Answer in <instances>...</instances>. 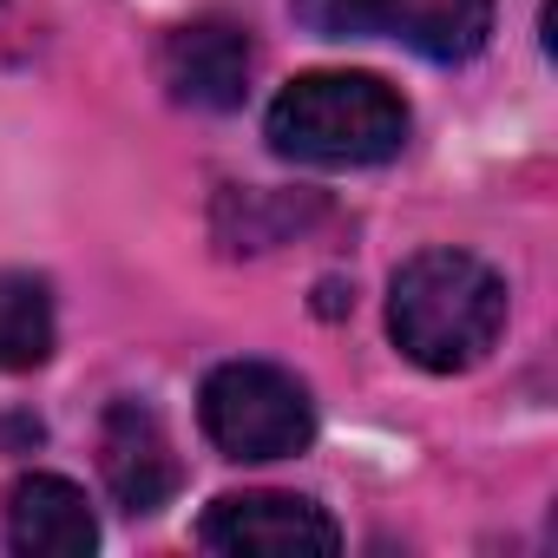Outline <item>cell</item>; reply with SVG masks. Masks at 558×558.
Wrapping results in <instances>:
<instances>
[{"label":"cell","mask_w":558,"mask_h":558,"mask_svg":"<svg viewBox=\"0 0 558 558\" xmlns=\"http://www.w3.org/2000/svg\"><path fill=\"white\" fill-rule=\"evenodd\" d=\"M250 66H256L250 27L230 14H197V21L171 27L158 47L165 93L178 106H197V112H236L250 99Z\"/></svg>","instance_id":"6"},{"label":"cell","mask_w":558,"mask_h":558,"mask_svg":"<svg viewBox=\"0 0 558 558\" xmlns=\"http://www.w3.org/2000/svg\"><path fill=\"white\" fill-rule=\"evenodd\" d=\"M53 355V290L47 276L0 269V375H34Z\"/></svg>","instance_id":"9"},{"label":"cell","mask_w":558,"mask_h":558,"mask_svg":"<svg viewBox=\"0 0 558 558\" xmlns=\"http://www.w3.org/2000/svg\"><path fill=\"white\" fill-rule=\"evenodd\" d=\"M8 545L27 558H86L99 545V519L73 480L21 473L8 486Z\"/></svg>","instance_id":"8"},{"label":"cell","mask_w":558,"mask_h":558,"mask_svg":"<svg viewBox=\"0 0 558 558\" xmlns=\"http://www.w3.org/2000/svg\"><path fill=\"white\" fill-rule=\"evenodd\" d=\"M99 473H106L112 499L132 519L158 512L178 493V480H184L178 453H171V434H165V421L145 401H112L106 408V421H99Z\"/></svg>","instance_id":"7"},{"label":"cell","mask_w":558,"mask_h":558,"mask_svg":"<svg viewBox=\"0 0 558 558\" xmlns=\"http://www.w3.org/2000/svg\"><path fill=\"white\" fill-rule=\"evenodd\" d=\"M323 40H401L434 66H460L493 34V0H290Z\"/></svg>","instance_id":"4"},{"label":"cell","mask_w":558,"mask_h":558,"mask_svg":"<svg viewBox=\"0 0 558 558\" xmlns=\"http://www.w3.org/2000/svg\"><path fill=\"white\" fill-rule=\"evenodd\" d=\"M197 421L223 460H296L316 440L310 388L276 362H223L204 375Z\"/></svg>","instance_id":"3"},{"label":"cell","mask_w":558,"mask_h":558,"mask_svg":"<svg viewBox=\"0 0 558 558\" xmlns=\"http://www.w3.org/2000/svg\"><path fill=\"white\" fill-rule=\"evenodd\" d=\"M408 99L375 73H303L269 106V151L316 171L388 165L408 145Z\"/></svg>","instance_id":"2"},{"label":"cell","mask_w":558,"mask_h":558,"mask_svg":"<svg viewBox=\"0 0 558 558\" xmlns=\"http://www.w3.org/2000/svg\"><path fill=\"white\" fill-rule=\"evenodd\" d=\"M506 329V276L473 250H421L388 283V336L427 375H466Z\"/></svg>","instance_id":"1"},{"label":"cell","mask_w":558,"mask_h":558,"mask_svg":"<svg viewBox=\"0 0 558 558\" xmlns=\"http://www.w3.org/2000/svg\"><path fill=\"white\" fill-rule=\"evenodd\" d=\"M197 538L230 558H329V551H342V525L303 493H223L204 506Z\"/></svg>","instance_id":"5"}]
</instances>
